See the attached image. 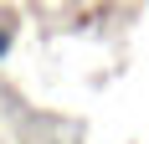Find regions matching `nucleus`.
<instances>
[{
	"label": "nucleus",
	"mask_w": 149,
	"mask_h": 144,
	"mask_svg": "<svg viewBox=\"0 0 149 144\" xmlns=\"http://www.w3.org/2000/svg\"><path fill=\"white\" fill-rule=\"evenodd\" d=\"M10 52H15V36H10V26H0V62L10 57Z\"/></svg>",
	"instance_id": "nucleus-1"
}]
</instances>
